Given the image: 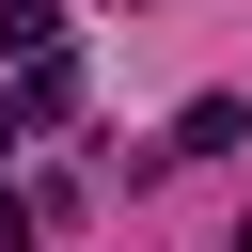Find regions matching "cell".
Segmentation results:
<instances>
[{
    "instance_id": "cell-3",
    "label": "cell",
    "mask_w": 252,
    "mask_h": 252,
    "mask_svg": "<svg viewBox=\"0 0 252 252\" xmlns=\"http://www.w3.org/2000/svg\"><path fill=\"white\" fill-rule=\"evenodd\" d=\"M0 142H16V110H0Z\"/></svg>"
},
{
    "instance_id": "cell-1",
    "label": "cell",
    "mask_w": 252,
    "mask_h": 252,
    "mask_svg": "<svg viewBox=\"0 0 252 252\" xmlns=\"http://www.w3.org/2000/svg\"><path fill=\"white\" fill-rule=\"evenodd\" d=\"M0 47L32 63V47H63V0H0Z\"/></svg>"
},
{
    "instance_id": "cell-4",
    "label": "cell",
    "mask_w": 252,
    "mask_h": 252,
    "mask_svg": "<svg viewBox=\"0 0 252 252\" xmlns=\"http://www.w3.org/2000/svg\"><path fill=\"white\" fill-rule=\"evenodd\" d=\"M236 252H252V220H236Z\"/></svg>"
},
{
    "instance_id": "cell-2",
    "label": "cell",
    "mask_w": 252,
    "mask_h": 252,
    "mask_svg": "<svg viewBox=\"0 0 252 252\" xmlns=\"http://www.w3.org/2000/svg\"><path fill=\"white\" fill-rule=\"evenodd\" d=\"M0 252H32V205H16V189H0Z\"/></svg>"
}]
</instances>
